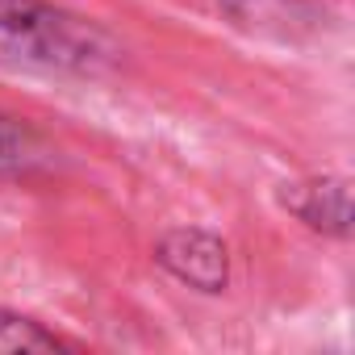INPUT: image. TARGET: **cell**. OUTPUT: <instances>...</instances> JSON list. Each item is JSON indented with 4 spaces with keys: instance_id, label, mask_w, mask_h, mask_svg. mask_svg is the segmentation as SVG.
<instances>
[{
    "instance_id": "6da1fadb",
    "label": "cell",
    "mask_w": 355,
    "mask_h": 355,
    "mask_svg": "<svg viewBox=\"0 0 355 355\" xmlns=\"http://www.w3.org/2000/svg\"><path fill=\"white\" fill-rule=\"evenodd\" d=\"M117 59L109 34L46 0H0V63L42 76H96Z\"/></svg>"
},
{
    "instance_id": "7a4b0ae2",
    "label": "cell",
    "mask_w": 355,
    "mask_h": 355,
    "mask_svg": "<svg viewBox=\"0 0 355 355\" xmlns=\"http://www.w3.org/2000/svg\"><path fill=\"white\" fill-rule=\"evenodd\" d=\"M155 263L197 293H222L230 284V251L214 230L175 226L155 243Z\"/></svg>"
},
{
    "instance_id": "3957f363",
    "label": "cell",
    "mask_w": 355,
    "mask_h": 355,
    "mask_svg": "<svg viewBox=\"0 0 355 355\" xmlns=\"http://www.w3.org/2000/svg\"><path fill=\"white\" fill-rule=\"evenodd\" d=\"M280 205L318 234H330V239L351 234V184L343 175H313V180L284 184Z\"/></svg>"
},
{
    "instance_id": "277c9868",
    "label": "cell",
    "mask_w": 355,
    "mask_h": 355,
    "mask_svg": "<svg viewBox=\"0 0 355 355\" xmlns=\"http://www.w3.org/2000/svg\"><path fill=\"white\" fill-rule=\"evenodd\" d=\"M222 13L259 38H280V42H297L305 30L318 26V13L309 0H218Z\"/></svg>"
},
{
    "instance_id": "5b68a950",
    "label": "cell",
    "mask_w": 355,
    "mask_h": 355,
    "mask_svg": "<svg viewBox=\"0 0 355 355\" xmlns=\"http://www.w3.org/2000/svg\"><path fill=\"white\" fill-rule=\"evenodd\" d=\"M38 159H42V142L34 138V130L0 109V180L26 175Z\"/></svg>"
},
{
    "instance_id": "8992f818",
    "label": "cell",
    "mask_w": 355,
    "mask_h": 355,
    "mask_svg": "<svg viewBox=\"0 0 355 355\" xmlns=\"http://www.w3.org/2000/svg\"><path fill=\"white\" fill-rule=\"evenodd\" d=\"M63 343L38 326L34 318L26 313H9V309H0V355H21V351H59Z\"/></svg>"
}]
</instances>
